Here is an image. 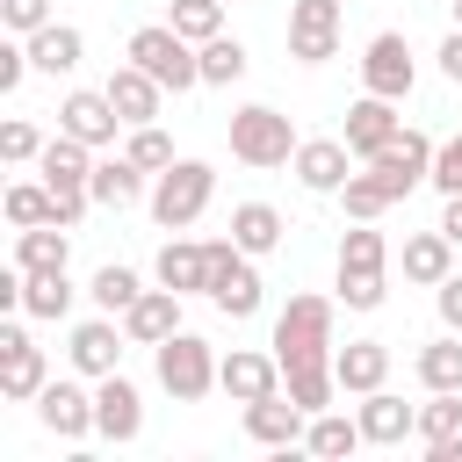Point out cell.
<instances>
[{
	"label": "cell",
	"mask_w": 462,
	"mask_h": 462,
	"mask_svg": "<svg viewBox=\"0 0 462 462\" xmlns=\"http://www.w3.org/2000/svg\"><path fill=\"white\" fill-rule=\"evenodd\" d=\"M274 361L282 383L303 411H325L339 375H332V296H289V310L274 318Z\"/></svg>",
	"instance_id": "obj_1"
},
{
	"label": "cell",
	"mask_w": 462,
	"mask_h": 462,
	"mask_svg": "<svg viewBox=\"0 0 462 462\" xmlns=\"http://www.w3.org/2000/svg\"><path fill=\"white\" fill-rule=\"evenodd\" d=\"M130 65H144L166 94H188V87H202V43H188L173 22H144L137 36H130Z\"/></svg>",
	"instance_id": "obj_2"
},
{
	"label": "cell",
	"mask_w": 462,
	"mask_h": 462,
	"mask_svg": "<svg viewBox=\"0 0 462 462\" xmlns=\"http://www.w3.org/2000/svg\"><path fill=\"white\" fill-rule=\"evenodd\" d=\"M296 130H289V116L282 108H267V101H253V108H231V159L238 166H289L296 159Z\"/></svg>",
	"instance_id": "obj_3"
},
{
	"label": "cell",
	"mask_w": 462,
	"mask_h": 462,
	"mask_svg": "<svg viewBox=\"0 0 462 462\" xmlns=\"http://www.w3.org/2000/svg\"><path fill=\"white\" fill-rule=\"evenodd\" d=\"M217 195V173L202 159H173L166 173H152V224L159 231H188Z\"/></svg>",
	"instance_id": "obj_4"
},
{
	"label": "cell",
	"mask_w": 462,
	"mask_h": 462,
	"mask_svg": "<svg viewBox=\"0 0 462 462\" xmlns=\"http://www.w3.org/2000/svg\"><path fill=\"white\" fill-rule=\"evenodd\" d=\"M383 267H390V245H383V231L354 224V231L339 238V303H346V310H375V303L390 296Z\"/></svg>",
	"instance_id": "obj_5"
},
{
	"label": "cell",
	"mask_w": 462,
	"mask_h": 462,
	"mask_svg": "<svg viewBox=\"0 0 462 462\" xmlns=\"http://www.w3.org/2000/svg\"><path fill=\"white\" fill-rule=\"evenodd\" d=\"M152 368H159V383H166L173 404H202V397L217 390V354H209V339H195V332L159 339V346H152Z\"/></svg>",
	"instance_id": "obj_6"
},
{
	"label": "cell",
	"mask_w": 462,
	"mask_h": 462,
	"mask_svg": "<svg viewBox=\"0 0 462 462\" xmlns=\"http://www.w3.org/2000/svg\"><path fill=\"white\" fill-rule=\"evenodd\" d=\"M209 303L224 318H253L260 310V274H253V253L238 238H209Z\"/></svg>",
	"instance_id": "obj_7"
},
{
	"label": "cell",
	"mask_w": 462,
	"mask_h": 462,
	"mask_svg": "<svg viewBox=\"0 0 462 462\" xmlns=\"http://www.w3.org/2000/svg\"><path fill=\"white\" fill-rule=\"evenodd\" d=\"M361 166L390 188V202H404L419 180H433V137H426V130H397V137H390L375 159H361Z\"/></svg>",
	"instance_id": "obj_8"
},
{
	"label": "cell",
	"mask_w": 462,
	"mask_h": 462,
	"mask_svg": "<svg viewBox=\"0 0 462 462\" xmlns=\"http://www.w3.org/2000/svg\"><path fill=\"white\" fill-rule=\"evenodd\" d=\"M339 14H346V0H296L289 7V58L296 65L339 58Z\"/></svg>",
	"instance_id": "obj_9"
},
{
	"label": "cell",
	"mask_w": 462,
	"mask_h": 462,
	"mask_svg": "<svg viewBox=\"0 0 462 462\" xmlns=\"http://www.w3.org/2000/svg\"><path fill=\"white\" fill-rule=\"evenodd\" d=\"M411 79H419L411 43H404L397 29L368 36V51H361V87H368V94H383V101H404V94H411Z\"/></svg>",
	"instance_id": "obj_10"
},
{
	"label": "cell",
	"mask_w": 462,
	"mask_h": 462,
	"mask_svg": "<svg viewBox=\"0 0 462 462\" xmlns=\"http://www.w3.org/2000/svg\"><path fill=\"white\" fill-rule=\"evenodd\" d=\"M51 383V368H43V346L22 332V325H0V397H14V404H36V390Z\"/></svg>",
	"instance_id": "obj_11"
},
{
	"label": "cell",
	"mask_w": 462,
	"mask_h": 462,
	"mask_svg": "<svg viewBox=\"0 0 462 462\" xmlns=\"http://www.w3.org/2000/svg\"><path fill=\"white\" fill-rule=\"evenodd\" d=\"M94 433L116 440V448H130V440L144 433V397H137L130 375H101V383H94Z\"/></svg>",
	"instance_id": "obj_12"
},
{
	"label": "cell",
	"mask_w": 462,
	"mask_h": 462,
	"mask_svg": "<svg viewBox=\"0 0 462 462\" xmlns=\"http://www.w3.org/2000/svg\"><path fill=\"white\" fill-rule=\"evenodd\" d=\"M217 390H224L231 404H260V397L282 390V361H274V354H245V346H231V354L217 361Z\"/></svg>",
	"instance_id": "obj_13"
},
{
	"label": "cell",
	"mask_w": 462,
	"mask_h": 462,
	"mask_svg": "<svg viewBox=\"0 0 462 462\" xmlns=\"http://www.w3.org/2000/svg\"><path fill=\"white\" fill-rule=\"evenodd\" d=\"M58 130L101 152V144H116V130H123V116H116V101H108V87H101V94H87V87H79V94H65V101H58Z\"/></svg>",
	"instance_id": "obj_14"
},
{
	"label": "cell",
	"mask_w": 462,
	"mask_h": 462,
	"mask_svg": "<svg viewBox=\"0 0 462 462\" xmlns=\"http://www.w3.org/2000/svg\"><path fill=\"white\" fill-rule=\"evenodd\" d=\"M289 166H296V180H303L310 195H339V188H346V166H354V152H346V137H303Z\"/></svg>",
	"instance_id": "obj_15"
},
{
	"label": "cell",
	"mask_w": 462,
	"mask_h": 462,
	"mask_svg": "<svg viewBox=\"0 0 462 462\" xmlns=\"http://www.w3.org/2000/svg\"><path fill=\"white\" fill-rule=\"evenodd\" d=\"M123 339H130V332H116V310H108V318L72 325V346H65V354H72V368H79V375H94V383H101V375H116Z\"/></svg>",
	"instance_id": "obj_16"
},
{
	"label": "cell",
	"mask_w": 462,
	"mask_h": 462,
	"mask_svg": "<svg viewBox=\"0 0 462 462\" xmlns=\"http://www.w3.org/2000/svg\"><path fill=\"white\" fill-rule=\"evenodd\" d=\"M36 419H43L58 440H79V433H94V390H79V383H43V390H36Z\"/></svg>",
	"instance_id": "obj_17"
},
{
	"label": "cell",
	"mask_w": 462,
	"mask_h": 462,
	"mask_svg": "<svg viewBox=\"0 0 462 462\" xmlns=\"http://www.w3.org/2000/svg\"><path fill=\"white\" fill-rule=\"evenodd\" d=\"M108 101H116L123 130H137V123H159V101H166V87H159L144 65H116V72H108Z\"/></svg>",
	"instance_id": "obj_18"
},
{
	"label": "cell",
	"mask_w": 462,
	"mask_h": 462,
	"mask_svg": "<svg viewBox=\"0 0 462 462\" xmlns=\"http://www.w3.org/2000/svg\"><path fill=\"white\" fill-rule=\"evenodd\" d=\"M397 130H404V123H397V101H383V94H361V101L346 108V152H354V159H375Z\"/></svg>",
	"instance_id": "obj_19"
},
{
	"label": "cell",
	"mask_w": 462,
	"mask_h": 462,
	"mask_svg": "<svg viewBox=\"0 0 462 462\" xmlns=\"http://www.w3.org/2000/svg\"><path fill=\"white\" fill-rule=\"evenodd\" d=\"M123 332H130L137 346L173 339V332H180V289H166V282H159V289H144V296L123 310Z\"/></svg>",
	"instance_id": "obj_20"
},
{
	"label": "cell",
	"mask_w": 462,
	"mask_h": 462,
	"mask_svg": "<svg viewBox=\"0 0 462 462\" xmlns=\"http://www.w3.org/2000/svg\"><path fill=\"white\" fill-rule=\"evenodd\" d=\"M303 426H310V411L296 404V397H260V404H245V433L260 440V448H296L303 440Z\"/></svg>",
	"instance_id": "obj_21"
},
{
	"label": "cell",
	"mask_w": 462,
	"mask_h": 462,
	"mask_svg": "<svg viewBox=\"0 0 462 462\" xmlns=\"http://www.w3.org/2000/svg\"><path fill=\"white\" fill-rule=\"evenodd\" d=\"M332 375H339L346 397H368V390H383V375H390V346H383V339H346V346L332 354Z\"/></svg>",
	"instance_id": "obj_22"
},
{
	"label": "cell",
	"mask_w": 462,
	"mask_h": 462,
	"mask_svg": "<svg viewBox=\"0 0 462 462\" xmlns=\"http://www.w3.org/2000/svg\"><path fill=\"white\" fill-rule=\"evenodd\" d=\"M354 419H361V433H368V448H397L404 433H419V411H411L404 397H390V390H368Z\"/></svg>",
	"instance_id": "obj_23"
},
{
	"label": "cell",
	"mask_w": 462,
	"mask_h": 462,
	"mask_svg": "<svg viewBox=\"0 0 462 462\" xmlns=\"http://www.w3.org/2000/svg\"><path fill=\"white\" fill-rule=\"evenodd\" d=\"M159 282L180 289V296H209V245L166 238V245H159Z\"/></svg>",
	"instance_id": "obj_24"
},
{
	"label": "cell",
	"mask_w": 462,
	"mask_h": 462,
	"mask_svg": "<svg viewBox=\"0 0 462 462\" xmlns=\"http://www.w3.org/2000/svg\"><path fill=\"white\" fill-rule=\"evenodd\" d=\"M65 260H72L65 224H29V231H14V267H22V274H51V267H65Z\"/></svg>",
	"instance_id": "obj_25"
},
{
	"label": "cell",
	"mask_w": 462,
	"mask_h": 462,
	"mask_svg": "<svg viewBox=\"0 0 462 462\" xmlns=\"http://www.w3.org/2000/svg\"><path fill=\"white\" fill-rule=\"evenodd\" d=\"M448 274H455V238H448V231H419V238H404V282L440 289Z\"/></svg>",
	"instance_id": "obj_26"
},
{
	"label": "cell",
	"mask_w": 462,
	"mask_h": 462,
	"mask_svg": "<svg viewBox=\"0 0 462 462\" xmlns=\"http://www.w3.org/2000/svg\"><path fill=\"white\" fill-rule=\"evenodd\" d=\"M79 58H87V36H79L72 22H43V29L29 36V65H36V72H72Z\"/></svg>",
	"instance_id": "obj_27"
},
{
	"label": "cell",
	"mask_w": 462,
	"mask_h": 462,
	"mask_svg": "<svg viewBox=\"0 0 462 462\" xmlns=\"http://www.w3.org/2000/svg\"><path fill=\"white\" fill-rule=\"evenodd\" d=\"M87 188H94L101 209H130V202L144 195V166H137L130 152H123V159H94V180H87Z\"/></svg>",
	"instance_id": "obj_28"
},
{
	"label": "cell",
	"mask_w": 462,
	"mask_h": 462,
	"mask_svg": "<svg viewBox=\"0 0 462 462\" xmlns=\"http://www.w3.org/2000/svg\"><path fill=\"white\" fill-rule=\"evenodd\" d=\"M368 433H361V419H346V411H310V426H303V448L310 455H325V462H339V455H354Z\"/></svg>",
	"instance_id": "obj_29"
},
{
	"label": "cell",
	"mask_w": 462,
	"mask_h": 462,
	"mask_svg": "<svg viewBox=\"0 0 462 462\" xmlns=\"http://www.w3.org/2000/svg\"><path fill=\"white\" fill-rule=\"evenodd\" d=\"M231 238H238L253 260L274 253V245H282V209H274V202H238V209H231Z\"/></svg>",
	"instance_id": "obj_30"
},
{
	"label": "cell",
	"mask_w": 462,
	"mask_h": 462,
	"mask_svg": "<svg viewBox=\"0 0 462 462\" xmlns=\"http://www.w3.org/2000/svg\"><path fill=\"white\" fill-rule=\"evenodd\" d=\"M7 224H14V231H29V224H58V195H51V180H14V188H7Z\"/></svg>",
	"instance_id": "obj_31"
},
{
	"label": "cell",
	"mask_w": 462,
	"mask_h": 462,
	"mask_svg": "<svg viewBox=\"0 0 462 462\" xmlns=\"http://www.w3.org/2000/svg\"><path fill=\"white\" fill-rule=\"evenodd\" d=\"M22 310H29V318H65V310H72V282H65V267H51V274H22Z\"/></svg>",
	"instance_id": "obj_32"
},
{
	"label": "cell",
	"mask_w": 462,
	"mask_h": 462,
	"mask_svg": "<svg viewBox=\"0 0 462 462\" xmlns=\"http://www.w3.org/2000/svg\"><path fill=\"white\" fill-rule=\"evenodd\" d=\"M419 383H426V390H462V332L419 346Z\"/></svg>",
	"instance_id": "obj_33"
},
{
	"label": "cell",
	"mask_w": 462,
	"mask_h": 462,
	"mask_svg": "<svg viewBox=\"0 0 462 462\" xmlns=\"http://www.w3.org/2000/svg\"><path fill=\"white\" fill-rule=\"evenodd\" d=\"M462 433V390H433V404H419V440L440 448Z\"/></svg>",
	"instance_id": "obj_34"
},
{
	"label": "cell",
	"mask_w": 462,
	"mask_h": 462,
	"mask_svg": "<svg viewBox=\"0 0 462 462\" xmlns=\"http://www.w3.org/2000/svg\"><path fill=\"white\" fill-rule=\"evenodd\" d=\"M245 79V43L238 36H209L202 43V87H231Z\"/></svg>",
	"instance_id": "obj_35"
},
{
	"label": "cell",
	"mask_w": 462,
	"mask_h": 462,
	"mask_svg": "<svg viewBox=\"0 0 462 462\" xmlns=\"http://www.w3.org/2000/svg\"><path fill=\"white\" fill-rule=\"evenodd\" d=\"M339 202H346V217H354V224H375V217L390 209V188H383V180H375V173L361 166V173H346V188H339Z\"/></svg>",
	"instance_id": "obj_36"
},
{
	"label": "cell",
	"mask_w": 462,
	"mask_h": 462,
	"mask_svg": "<svg viewBox=\"0 0 462 462\" xmlns=\"http://www.w3.org/2000/svg\"><path fill=\"white\" fill-rule=\"evenodd\" d=\"M188 43H209V36H224V0H173V14H166Z\"/></svg>",
	"instance_id": "obj_37"
},
{
	"label": "cell",
	"mask_w": 462,
	"mask_h": 462,
	"mask_svg": "<svg viewBox=\"0 0 462 462\" xmlns=\"http://www.w3.org/2000/svg\"><path fill=\"white\" fill-rule=\"evenodd\" d=\"M87 296H94L101 310H116V318H123V310H130L144 289H137V274H130V267H101V274L87 282Z\"/></svg>",
	"instance_id": "obj_38"
},
{
	"label": "cell",
	"mask_w": 462,
	"mask_h": 462,
	"mask_svg": "<svg viewBox=\"0 0 462 462\" xmlns=\"http://www.w3.org/2000/svg\"><path fill=\"white\" fill-rule=\"evenodd\" d=\"M123 152H130V159H137V166H144V173H166V166H173V137H166V130H159V123H137V130H130V144H123Z\"/></svg>",
	"instance_id": "obj_39"
},
{
	"label": "cell",
	"mask_w": 462,
	"mask_h": 462,
	"mask_svg": "<svg viewBox=\"0 0 462 462\" xmlns=\"http://www.w3.org/2000/svg\"><path fill=\"white\" fill-rule=\"evenodd\" d=\"M43 152V137H36V123H22V116H7L0 123V159H14V166H29Z\"/></svg>",
	"instance_id": "obj_40"
},
{
	"label": "cell",
	"mask_w": 462,
	"mask_h": 462,
	"mask_svg": "<svg viewBox=\"0 0 462 462\" xmlns=\"http://www.w3.org/2000/svg\"><path fill=\"white\" fill-rule=\"evenodd\" d=\"M433 188L440 195H462V130L448 144H433Z\"/></svg>",
	"instance_id": "obj_41"
},
{
	"label": "cell",
	"mask_w": 462,
	"mask_h": 462,
	"mask_svg": "<svg viewBox=\"0 0 462 462\" xmlns=\"http://www.w3.org/2000/svg\"><path fill=\"white\" fill-rule=\"evenodd\" d=\"M0 14H7L14 36H36V29L51 22V0H0Z\"/></svg>",
	"instance_id": "obj_42"
},
{
	"label": "cell",
	"mask_w": 462,
	"mask_h": 462,
	"mask_svg": "<svg viewBox=\"0 0 462 462\" xmlns=\"http://www.w3.org/2000/svg\"><path fill=\"white\" fill-rule=\"evenodd\" d=\"M29 72V43H0V94H14Z\"/></svg>",
	"instance_id": "obj_43"
},
{
	"label": "cell",
	"mask_w": 462,
	"mask_h": 462,
	"mask_svg": "<svg viewBox=\"0 0 462 462\" xmlns=\"http://www.w3.org/2000/svg\"><path fill=\"white\" fill-rule=\"evenodd\" d=\"M433 303H440V325H448V332H462V274H448V282L433 289Z\"/></svg>",
	"instance_id": "obj_44"
},
{
	"label": "cell",
	"mask_w": 462,
	"mask_h": 462,
	"mask_svg": "<svg viewBox=\"0 0 462 462\" xmlns=\"http://www.w3.org/2000/svg\"><path fill=\"white\" fill-rule=\"evenodd\" d=\"M440 72H448V79H455V87H462V29H455V36H448V43H440Z\"/></svg>",
	"instance_id": "obj_45"
},
{
	"label": "cell",
	"mask_w": 462,
	"mask_h": 462,
	"mask_svg": "<svg viewBox=\"0 0 462 462\" xmlns=\"http://www.w3.org/2000/svg\"><path fill=\"white\" fill-rule=\"evenodd\" d=\"M440 231L462 245V195H448V209H440Z\"/></svg>",
	"instance_id": "obj_46"
},
{
	"label": "cell",
	"mask_w": 462,
	"mask_h": 462,
	"mask_svg": "<svg viewBox=\"0 0 462 462\" xmlns=\"http://www.w3.org/2000/svg\"><path fill=\"white\" fill-rule=\"evenodd\" d=\"M426 455H433V462H462V433H455V440H440V448H426Z\"/></svg>",
	"instance_id": "obj_47"
},
{
	"label": "cell",
	"mask_w": 462,
	"mask_h": 462,
	"mask_svg": "<svg viewBox=\"0 0 462 462\" xmlns=\"http://www.w3.org/2000/svg\"><path fill=\"white\" fill-rule=\"evenodd\" d=\"M455 29H462V0H455Z\"/></svg>",
	"instance_id": "obj_48"
},
{
	"label": "cell",
	"mask_w": 462,
	"mask_h": 462,
	"mask_svg": "<svg viewBox=\"0 0 462 462\" xmlns=\"http://www.w3.org/2000/svg\"><path fill=\"white\" fill-rule=\"evenodd\" d=\"M346 7H354V0H346Z\"/></svg>",
	"instance_id": "obj_49"
}]
</instances>
